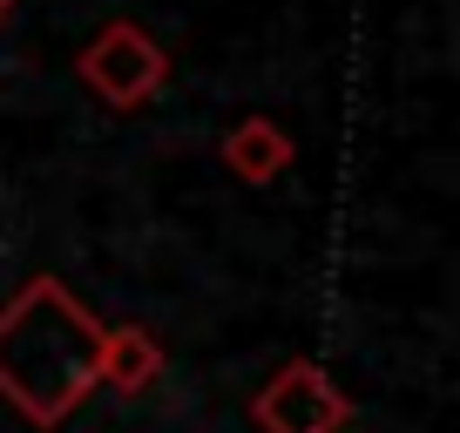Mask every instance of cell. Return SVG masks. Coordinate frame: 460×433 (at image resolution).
I'll return each mask as SVG.
<instances>
[{
    "label": "cell",
    "instance_id": "obj_1",
    "mask_svg": "<svg viewBox=\"0 0 460 433\" xmlns=\"http://www.w3.org/2000/svg\"><path fill=\"white\" fill-rule=\"evenodd\" d=\"M102 325L61 278H28L21 298L0 305V400L28 427H61L95 393Z\"/></svg>",
    "mask_w": 460,
    "mask_h": 433
},
{
    "label": "cell",
    "instance_id": "obj_2",
    "mask_svg": "<svg viewBox=\"0 0 460 433\" xmlns=\"http://www.w3.org/2000/svg\"><path fill=\"white\" fill-rule=\"evenodd\" d=\"M75 75H82L109 109H136V102H149L163 82H170V55H163V41L149 28H136V21H109V28L82 48Z\"/></svg>",
    "mask_w": 460,
    "mask_h": 433
},
{
    "label": "cell",
    "instance_id": "obj_3",
    "mask_svg": "<svg viewBox=\"0 0 460 433\" xmlns=\"http://www.w3.org/2000/svg\"><path fill=\"white\" fill-rule=\"evenodd\" d=\"M251 420H258L264 433H339L345 420H352V400L332 386L325 366L291 359V366H278L271 386L251 400Z\"/></svg>",
    "mask_w": 460,
    "mask_h": 433
},
{
    "label": "cell",
    "instance_id": "obj_4",
    "mask_svg": "<svg viewBox=\"0 0 460 433\" xmlns=\"http://www.w3.org/2000/svg\"><path fill=\"white\" fill-rule=\"evenodd\" d=\"M163 379V346L156 332L143 325H102V346H95V386H115V393H149Z\"/></svg>",
    "mask_w": 460,
    "mask_h": 433
},
{
    "label": "cell",
    "instance_id": "obj_5",
    "mask_svg": "<svg viewBox=\"0 0 460 433\" xmlns=\"http://www.w3.org/2000/svg\"><path fill=\"white\" fill-rule=\"evenodd\" d=\"M224 170L244 176V183H271L278 170H291V136L271 116H244L224 136Z\"/></svg>",
    "mask_w": 460,
    "mask_h": 433
},
{
    "label": "cell",
    "instance_id": "obj_6",
    "mask_svg": "<svg viewBox=\"0 0 460 433\" xmlns=\"http://www.w3.org/2000/svg\"><path fill=\"white\" fill-rule=\"evenodd\" d=\"M7 7H14V0H0V21H7Z\"/></svg>",
    "mask_w": 460,
    "mask_h": 433
}]
</instances>
